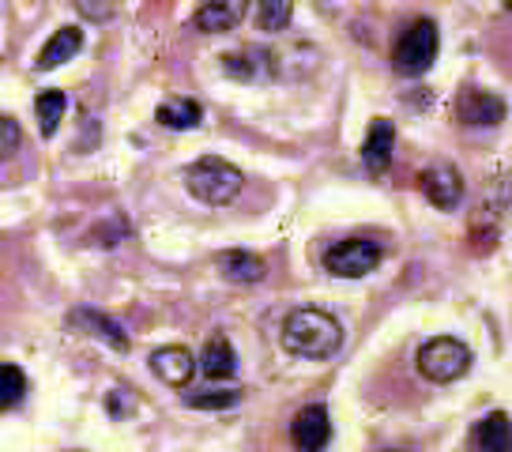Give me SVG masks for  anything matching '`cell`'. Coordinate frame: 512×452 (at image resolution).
I'll use <instances>...</instances> for the list:
<instances>
[{"label":"cell","instance_id":"cell-8","mask_svg":"<svg viewBox=\"0 0 512 452\" xmlns=\"http://www.w3.org/2000/svg\"><path fill=\"white\" fill-rule=\"evenodd\" d=\"M456 117L464 125H497L505 121V98L494 95V91H482V87H464L460 91V102H456Z\"/></svg>","mask_w":512,"mask_h":452},{"label":"cell","instance_id":"cell-22","mask_svg":"<svg viewBox=\"0 0 512 452\" xmlns=\"http://www.w3.org/2000/svg\"><path fill=\"white\" fill-rule=\"evenodd\" d=\"M19 140H23L19 121H12V117H4V113H0V159H8V155L19 147Z\"/></svg>","mask_w":512,"mask_h":452},{"label":"cell","instance_id":"cell-6","mask_svg":"<svg viewBox=\"0 0 512 452\" xmlns=\"http://www.w3.org/2000/svg\"><path fill=\"white\" fill-rule=\"evenodd\" d=\"M418 189H422V196H426L437 211L460 208V200H464V178H460V170L448 166V162L426 166V170L418 174Z\"/></svg>","mask_w":512,"mask_h":452},{"label":"cell","instance_id":"cell-18","mask_svg":"<svg viewBox=\"0 0 512 452\" xmlns=\"http://www.w3.org/2000/svg\"><path fill=\"white\" fill-rule=\"evenodd\" d=\"M68 110V98L61 91H42V95L34 98V113H38V129L42 136H53V132L61 129V117Z\"/></svg>","mask_w":512,"mask_h":452},{"label":"cell","instance_id":"cell-16","mask_svg":"<svg viewBox=\"0 0 512 452\" xmlns=\"http://www.w3.org/2000/svg\"><path fill=\"white\" fill-rule=\"evenodd\" d=\"M200 117H204V110H200L196 98H166L155 110V121L166 125V129H196Z\"/></svg>","mask_w":512,"mask_h":452},{"label":"cell","instance_id":"cell-14","mask_svg":"<svg viewBox=\"0 0 512 452\" xmlns=\"http://www.w3.org/2000/svg\"><path fill=\"white\" fill-rule=\"evenodd\" d=\"M80 46H83L80 27H61V31L53 34L46 46H42V53H38V61H34V65L42 68V72H46V68H61L80 53Z\"/></svg>","mask_w":512,"mask_h":452},{"label":"cell","instance_id":"cell-4","mask_svg":"<svg viewBox=\"0 0 512 452\" xmlns=\"http://www.w3.org/2000/svg\"><path fill=\"white\" fill-rule=\"evenodd\" d=\"M437 46H441L437 23L433 19H411L396 38V46H392V65L400 68L403 76H422L437 61Z\"/></svg>","mask_w":512,"mask_h":452},{"label":"cell","instance_id":"cell-11","mask_svg":"<svg viewBox=\"0 0 512 452\" xmlns=\"http://www.w3.org/2000/svg\"><path fill=\"white\" fill-rule=\"evenodd\" d=\"M151 370L155 377H162L166 385H189L192 370H196V358L185 351V347H159L151 355Z\"/></svg>","mask_w":512,"mask_h":452},{"label":"cell","instance_id":"cell-12","mask_svg":"<svg viewBox=\"0 0 512 452\" xmlns=\"http://www.w3.org/2000/svg\"><path fill=\"white\" fill-rule=\"evenodd\" d=\"M72 324L83 328V332H91V336L106 339L113 351H121V355L128 351L125 328L113 321V317H106V313H98V309H72Z\"/></svg>","mask_w":512,"mask_h":452},{"label":"cell","instance_id":"cell-20","mask_svg":"<svg viewBox=\"0 0 512 452\" xmlns=\"http://www.w3.org/2000/svg\"><path fill=\"white\" fill-rule=\"evenodd\" d=\"M27 396V377H23V370L19 366H0V411L4 407H16L19 400Z\"/></svg>","mask_w":512,"mask_h":452},{"label":"cell","instance_id":"cell-13","mask_svg":"<svg viewBox=\"0 0 512 452\" xmlns=\"http://www.w3.org/2000/svg\"><path fill=\"white\" fill-rule=\"evenodd\" d=\"M241 16H245V4L241 0H211V4H204L196 12V27L204 34H226L238 27Z\"/></svg>","mask_w":512,"mask_h":452},{"label":"cell","instance_id":"cell-21","mask_svg":"<svg viewBox=\"0 0 512 452\" xmlns=\"http://www.w3.org/2000/svg\"><path fill=\"white\" fill-rule=\"evenodd\" d=\"M234 404H241L238 388H208V392H192L189 396V407H196V411H226Z\"/></svg>","mask_w":512,"mask_h":452},{"label":"cell","instance_id":"cell-19","mask_svg":"<svg viewBox=\"0 0 512 452\" xmlns=\"http://www.w3.org/2000/svg\"><path fill=\"white\" fill-rule=\"evenodd\" d=\"M290 16H294V4L290 0H264L260 8H256V27L260 31H283L290 27Z\"/></svg>","mask_w":512,"mask_h":452},{"label":"cell","instance_id":"cell-3","mask_svg":"<svg viewBox=\"0 0 512 452\" xmlns=\"http://www.w3.org/2000/svg\"><path fill=\"white\" fill-rule=\"evenodd\" d=\"M241 170L230 166L226 159H196L185 174V185L189 193L200 200V204H211V208H223L234 196L241 193Z\"/></svg>","mask_w":512,"mask_h":452},{"label":"cell","instance_id":"cell-23","mask_svg":"<svg viewBox=\"0 0 512 452\" xmlns=\"http://www.w3.org/2000/svg\"><path fill=\"white\" fill-rule=\"evenodd\" d=\"M505 8H509V12H512V0H509V4H505Z\"/></svg>","mask_w":512,"mask_h":452},{"label":"cell","instance_id":"cell-2","mask_svg":"<svg viewBox=\"0 0 512 452\" xmlns=\"http://www.w3.org/2000/svg\"><path fill=\"white\" fill-rule=\"evenodd\" d=\"M415 366L433 385H452L471 370V347L452 336H433L418 347Z\"/></svg>","mask_w":512,"mask_h":452},{"label":"cell","instance_id":"cell-15","mask_svg":"<svg viewBox=\"0 0 512 452\" xmlns=\"http://www.w3.org/2000/svg\"><path fill=\"white\" fill-rule=\"evenodd\" d=\"M200 370H204V377H208V381H226V377H234V370H238V355H234L230 339H226V336H211L208 343H204Z\"/></svg>","mask_w":512,"mask_h":452},{"label":"cell","instance_id":"cell-1","mask_svg":"<svg viewBox=\"0 0 512 452\" xmlns=\"http://www.w3.org/2000/svg\"><path fill=\"white\" fill-rule=\"evenodd\" d=\"M283 347L298 358L324 362V358H332L343 347V324L317 306L294 309L283 321Z\"/></svg>","mask_w":512,"mask_h":452},{"label":"cell","instance_id":"cell-7","mask_svg":"<svg viewBox=\"0 0 512 452\" xmlns=\"http://www.w3.org/2000/svg\"><path fill=\"white\" fill-rule=\"evenodd\" d=\"M290 437L298 452H324L328 441H332V419H328V407L324 404H309L302 407L294 422H290Z\"/></svg>","mask_w":512,"mask_h":452},{"label":"cell","instance_id":"cell-17","mask_svg":"<svg viewBox=\"0 0 512 452\" xmlns=\"http://www.w3.org/2000/svg\"><path fill=\"white\" fill-rule=\"evenodd\" d=\"M219 268H223L226 279H234V283H256V279H264V260L253 257V253H223L219 257Z\"/></svg>","mask_w":512,"mask_h":452},{"label":"cell","instance_id":"cell-5","mask_svg":"<svg viewBox=\"0 0 512 452\" xmlns=\"http://www.w3.org/2000/svg\"><path fill=\"white\" fill-rule=\"evenodd\" d=\"M381 260H384V249L377 242H369V238H343V242H336L328 249L324 268L332 275H339V279H362Z\"/></svg>","mask_w":512,"mask_h":452},{"label":"cell","instance_id":"cell-9","mask_svg":"<svg viewBox=\"0 0 512 452\" xmlns=\"http://www.w3.org/2000/svg\"><path fill=\"white\" fill-rule=\"evenodd\" d=\"M392 151H396V125L388 117H373L366 129V140H362V166L369 174H381L384 166L392 162Z\"/></svg>","mask_w":512,"mask_h":452},{"label":"cell","instance_id":"cell-10","mask_svg":"<svg viewBox=\"0 0 512 452\" xmlns=\"http://www.w3.org/2000/svg\"><path fill=\"white\" fill-rule=\"evenodd\" d=\"M471 445L475 452H512V419L505 411H490L471 430Z\"/></svg>","mask_w":512,"mask_h":452}]
</instances>
